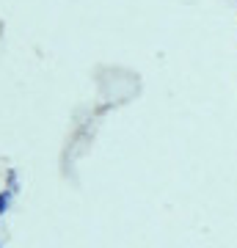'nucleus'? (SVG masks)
Wrapping results in <instances>:
<instances>
[]
</instances>
